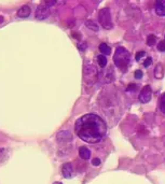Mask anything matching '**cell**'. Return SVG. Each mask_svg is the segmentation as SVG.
Masks as SVG:
<instances>
[{
    "instance_id": "obj_13",
    "label": "cell",
    "mask_w": 165,
    "mask_h": 184,
    "mask_svg": "<svg viewBox=\"0 0 165 184\" xmlns=\"http://www.w3.org/2000/svg\"><path fill=\"white\" fill-rule=\"evenodd\" d=\"M163 75H164V73H163V67H162L161 64H158L155 66V69H154V77L160 80V79L163 78Z\"/></svg>"
},
{
    "instance_id": "obj_1",
    "label": "cell",
    "mask_w": 165,
    "mask_h": 184,
    "mask_svg": "<svg viewBox=\"0 0 165 184\" xmlns=\"http://www.w3.org/2000/svg\"><path fill=\"white\" fill-rule=\"evenodd\" d=\"M75 130L78 137L87 143H98L107 133L105 121L97 114L87 113L76 121Z\"/></svg>"
},
{
    "instance_id": "obj_5",
    "label": "cell",
    "mask_w": 165,
    "mask_h": 184,
    "mask_svg": "<svg viewBox=\"0 0 165 184\" xmlns=\"http://www.w3.org/2000/svg\"><path fill=\"white\" fill-rule=\"evenodd\" d=\"M151 97H152V90H151V86L150 85H146L142 90H140V93H139V101L142 102V104H147L149 101L151 100Z\"/></svg>"
},
{
    "instance_id": "obj_12",
    "label": "cell",
    "mask_w": 165,
    "mask_h": 184,
    "mask_svg": "<svg viewBox=\"0 0 165 184\" xmlns=\"http://www.w3.org/2000/svg\"><path fill=\"white\" fill-rule=\"evenodd\" d=\"M98 50L102 55H109L110 52H111V49H110V47H109L107 43H100L99 44Z\"/></svg>"
},
{
    "instance_id": "obj_26",
    "label": "cell",
    "mask_w": 165,
    "mask_h": 184,
    "mask_svg": "<svg viewBox=\"0 0 165 184\" xmlns=\"http://www.w3.org/2000/svg\"><path fill=\"white\" fill-rule=\"evenodd\" d=\"M44 4H46L48 7H51V6H54V4H56V1H46Z\"/></svg>"
},
{
    "instance_id": "obj_7",
    "label": "cell",
    "mask_w": 165,
    "mask_h": 184,
    "mask_svg": "<svg viewBox=\"0 0 165 184\" xmlns=\"http://www.w3.org/2000/svg\"><path fill=\"white\" fill-rule=\"evenodd\" d=\"M62 174L65 179H70L73 176V165L70 163H66L64 164L63 168H62Z\"/></svg>"
},
{
    "instance_id": "obj_24",
    "label": "cell",
    "mask_w": 165,
    "mask_h": 184,
    "mask_svg": "<svg viewBox=\"0 0 165 184\" xmlns=\"http://www.w3.org/2000/svg\"><path fill=\"white\" fill-rule=\"evenodd\" d=\"M151 63H152V58H151V57H147V58H146V60H145V63H144V66H145V67H149V66L151 65Z\"/></svg>"
},
{
    "instance_id": "obj_20",
    "label": "cell",
    "mask_w": 165,
    "mask_h": 184,
    "mask_svg": "<svg viewBox=\"0 0 165 184\" xmlns=\"http://www.w3.org/2000/svg\"><path fill=\"white\" fill-rule=\"evenodd\" d=\"M145 51H139L138 53L136 54V56H135V58H136V60L138 61V60H140V58H142V56H145Z\"/></svg>"
},
{
    "instance_id": "obj_10",
    "label": "cell",
    "mask_w": 165,
    "mask_h": 184,
    "mask_svg": "<svg viewBox=\"0 0 165 184\" xmlns=\"http://www.w3.org/2000/svg\"><path fill=\"white\" fill-rule=\"evenodd\" d=\"M31 13V10H30V8L28 6H23V7H21L17 11V16L21 17V18H26L28 17Z\"/></svg>"
},
{
    "instance_id": "obj_9",
    "label": "cell",
    "mask_w": 165,
    "mask_h": 184,
    "mask_svg": "<svg viewBox=\"0 0 165 184\" xmlns=\"http://www.w3.org/2000/svg\"><path fill=\"white\" fill-rule=\"evenodd\" d=\"M155 13L159 16H165V0H158L155 2Z\"/></svg>"
},
{
    "instance_id": "obj_27",
    "label": "cell",
    "mask_w": 165,
    "mask_h": 184,
    "mask_svg": "<svg viewBox=\"0 0 165 184\" xmlns=\"http://www.w3.org/2000/svg\"><path fill=\"white\" fill-rule=\"evenodd\" d=\"M73 38H78V39H80V36H79V34H78V32H73Z\"/></svg>"
},
{
    "instance_id": "obj_2",
    "label": "cell",
    "mask_w": 165,
    "mask_h": 184,
    "mask_svg": "<svg viewBox=\"0 0 165 184\" xmlns=\"http://www.w3.org/2000/svg\"><path fill=\"white\" fill-rule=\"evenodd\" d=\"M113 61L117 67L121 69L123 72H125L127 70L129 61H131V54L123 47H117L115 55H113Z\"/></svg>"
},
{
    "instance_id": "obj_30",
    "label": "cell",
    "mask_w": 165,
    "mask_h": 184,
    "mask_svg": "<svg viewBox=\"0 0 165 184\" xmlns=\"http://www.w3.org/2000/svg\"><path fill=\"white\" fill-rule=\"evenodd\" d=\"M164 41H165V40H164Z\"/></svg>"
},
{
    "instance_id": "obj_15",
    "label": "cell",
    "mask_w": 165,
    "mask_h": 184,
    "mask_svg": "<svg viewBox=\"0 0 165 184\" xmlns=\"http://www.w3.org/2000/svg\"><path fill=\"white\" fill-rule=\"evenodd\" d=\"M97 61H98V65L100 66V68H105L107 66V59H106L105 55H102V54L97 56Z\"/></svg>"
},
{
    "instance_id": "obj_22",
    "label": "cell",
    "mask_w": 165,
    "mask_h": 184,
    "mask_svg": "<svg viewBox=\"0 0 165 184\" xmlns=\"http://www.w3.org/2000/svg\"><path fill=\"white\" fill-rule=\"evenodd\" d=\"M142 75H144V73H142V70H136L135 73H134V77H135L136 79H142Z\"/></svg>"
},
{
    "instance_id": "obj_11",
    "label": "cell",
    "mask_w": 165,
    "mask_h": 184,
    "mask_svg": "<svg viewBox=\"0 0 165 184\" xmlns=\"http://www.w3.org/2000/svg\"><path fill=\"white\" fill-rule=\"evenodd\" d=\"M79 155L82 159L86 161V159H89V158L91 157V151L85 147H81L79 149Z\"/></svg>"
},
{
    "instance_id": "obj_29",
    "label": "cell",
    "mask_w": 165,
    "mask_h": 184,
    "mask_svg": "<svg viewBox=\"0 0 165 184\" xmlns=\"http://www.w3.org/2000/svg\"><path fill=\"white\" fill-rule=\"evenodd\" d=\"M53 184H63L62 182H55V183H53Z\"/></svg>"
},
{
    "instance_id": "obj_4",
    "label": "cell",
    "mask_w": 165,
    "mask_h": 184,
    "mask_svg": "<svg viewBox=\"0 0 165 184\" xmlns=\"http://www.w3.org/2000/svg\"><path fill=\"white\" fill-rule=\"evenodd\" d=\"M98 20L99 23L105 29H111L113 27L112 20H111V14H110V10L108 8H104L99 11L98 13Z\"/></svg>"
},
{
    "instance_id": "obj_19",
    "label": "cell",
    "mask_w": 165,
    "mask_h": 184,
    "mask_svg": "<svg viewBox=\"0 0 165 184\" xmlns=\"http://www.w3.org/2000/svg\"><path fill=\"white\" fill-rule=\"evenodd\" d=\"M156 47H158V50L160 51V52H165V41H161V42H159L158 45H156Z\"/></svg>"
},
{
    "instance_id": "obj_18",
    "label": "cell",
    "mask_w": 165,
    "mask_h": 184,
    "mask_svg": "<svg viewBox=\"0 0 165 184\" xmlns=\"http://www.w3.org/2000/svg\"><path fill=\"white\" fill-rule=\"evenodd\" d=\"M159 104H160V110H161L163 113H165V93L161 96Z\"/></svg>"
},
{
    "instance_id": "obj_6",
    "label": "cell",
    "mask_w": 165,
    "mask_h": 184,
    "mask_svg": "<svg viewBox=\"0 0 165 184\" xmlns=\"http://www.w3.org/2000/svg\"><path fill=\"white\" fill-rule=\"evenodd\" d=\"M50 15V7H48L46 4H41L37 8L36 10V18L39 20H46Z\"/></svg>"
},
{
    "instance_id": "obj_17",
    "label": "cell",
    "mask_w": 165,
    "mask_h": 184,
    "mask_svg": "<svg viewBox=\"0 0 165 184\" xmlns=\"http://www.w3.org/2000/svg\"><path fill=\"white\" fill-rule=\"evenodd\" d=\"M155 41H156V37L154 35H149L148 38H147V44L149 47H152L155 43Z\"/></svg>"
},
{
    "instance_id": "obj_28",
    "label": "cell",
    "mask_w": 165,
    "mask_h": 184,
    "mask_svg": "<svg viewBox=\"0 0 165 184\" xmlns=\"http://www.w3.org/2000/svg\"><path fill=\"white\" fill-rule=\"evenodd\" d=\"M2 22H4V17H2V16H0V24L2 23Z\"/></svg>"
},
{
    "instance_id": "obj_3",
    "label": "cell",
    "mask_w": 165,
    "mask_h": 184,
    "mask_svg": "<svg viewBox=\"0 0 165 184\" xmlns=\"http://www.w3.org/2000/svg\"><path fill=\"white\" fill-rule=\"evenodd\" d=\"M98 70L94 65H86L84 67V71H83V77H84V82L89 85H92L97 81L98 78Z\"/></svg>"
},
{
    "instance_id": "obj_25",
    "label": "cell",
    "mask_w": 165,
    "mask_h": 184,
    "mask_svg": "<svg viewBox=\"0 0 165 184\" xmlns=\"http://www.w3.org/2000/svg\"><path fill=\"white\" fill-rule=\"evenodd\" d=\"M92 164L94 165V166H98V165L100 164V159H99V158H93Z\"/></svg>"
},
{
    "instance_id": "obj_21",
    "label": "cell",
    "mask_w": 165,
    "mask_h": 184,
    "mask_svg": "<svg viewBox=\"0 0 165 184\" xmlns=\"http://www.w3.org/2000/svg\"><path fill=\"white\" fill-rule=\"evenodd\" d=\"M138 88V85H135V84H129L127 88H126V92H131V90H136Z\"/></svg>"
},
{
    "instance_id": "obj_8",
    "label": "cell",
    "mask_w": 165,
    "mask_h": 184,
    "mask_svg": "<svg viewBox=\"0 0 165 184\" xmlns=\"http://www.w3.org/2000/svg\"><path fill=\"white\" fill-rule=\"evenodd\" d=\"M73 140V135L68 130H62L57 134V141L60 142H69Z\"/></svg>"
},
{
    "instance_id": "obj_23",
    "label": "cell",
    "mask_w": 165,
    "mask_h": 184,
    "mask_svg": "<svg viewBox=\"0 0 165 184\" xmlns=\"http://www.w3.org/2000/svg\"><path fill=\"white\" fill-rule=\"evenodd\" d=\"M86 47H87V45H86L85 42H81V43L78 44V49H79L80 51H84V50H86Z\"/></svg>"
},
{
    "instance_id": "obj_14",
    "label": "cell",
    "mask_w": 165,
    "mask_h": 184,
    "mask_svg": "<svg viewBox=\"0 0 165 184\" xmlns=\"http://www.w3.org/2000/svg\"><path fill=\"white\" fill-rule=\"evenodd\" d=\"M113 78H115V74H113L112 68H108V70H107V73H106V75H105L106 82H107V83H110V82H112V81H113Z\"/></svg>"
},
{
    "instance_id": "obj_16",
    "label": "cell",
    "mask_w": 165,
    "mask_h": 184,
    "mask_svg": "<svg viewBox=\"0 0 165 184\" xmlns=\"http://www.w3.org/2000/svg\"><path fill=\"white\" fill-rule=\"evenodd\" d=\"M85 25H86V27H87L89 29L94 30V31H97V30L99 29V27L97 26V24L94 23V22H92V20H86Z\"/></svg>"
}]
</instances>
